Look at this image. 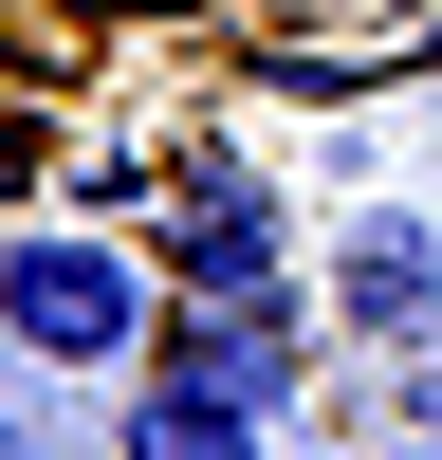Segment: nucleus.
I'll use <instances>...</instances> for the list:
<instances>
[{"mask_svg": "<svg viewBox=\"0 0 442 460\" xmlns=\"http://www.w3.org/2000/svg\"><path fill=\"white\" fill-rule=\"evenodd\" d=\"M166 295H277V221H258V184L240 166H203V147H184V203H166Z\"/></svg>", "mask_w": 442, "mask_h": 460, "instance_id": "3", "label": "nucleus"}, {"mask_svg": "<svg viewBox=\"0 0 442 460\" xmlns=\"http://www.w3.org/2000/svg\"><path fill=\"white\" fill-rule=\"evenodd\" d=\"M405 424H424V442H442V350H424V368H405Z\"/></svg>", "mask_w": 442, "mask_h": 460, "instance_id": "6", "label": "nucleus"}, {"mask_svg": "<svg viewBox=\"0 0 442 460\" xmlns=\"http://www.w3.org/2000/svg\"><path fill=\"white\" fill-rule=\"evenodd\" d=\"M0 460H56V442H37V424H19V405H0Z\"/></svg>", "mask_w": 442, "mask_h": 460, "instance_id": "7", "label": "nucleus"}, {"mask_svg": "<svg viewBox=\"0 0 442 460\" xmlns=\"http://www.w3.org/2000/svg\"><path fill=\"white\" fill-rule=\"evenodd\" d=\"M332 332L350 350H442V221L424 203H368L332 240Z\"/></svg>", "mask_w": 442, "mask_h": 460, "instance_id": "2", "label": "nucleus"}, {"mask_svg": "<svg viewBox=\"0 0 442 460\" xmlns=\"http://www.w3.org/2000/svg\"><path fill=\"white\" fill-rule=\"evenodd\" d=\"M0 350L19 368H147L166 350V258L110 221H0Z\"/></svg>", "mask_w": 442, "mask_h": 460, "instance_id": "1", "label": "nucleus"}, {"mask_svg": "<svg viewBox=\"0 0 442 460\" xmlns=\"http://www.w3.org/2000/svg\"><path fill=\"white\" fill-rule=\"evenodd\" d=\"M129 460H277V405L203 387V368H147L129 387Z\"/></svg>", "mask_w": 442, "mask_h": 460, "instance_id": "5", "label": "nucleus"}, {"mask_svg": "<svg viewBox=\"0 0 442 460\" xmlns=\"http://www.w3.org/2000/svg\"><path fill=\"white\" fill-rule=\"evenodd\" d=\"M147 368H203V387H240V405H295V368H314V332L277 314V295H184V332Z\"/></svg>", "mask_w": 442, "mask_h": 460, "instance_id": "4", "label": "nucleus"}]
</instances>
